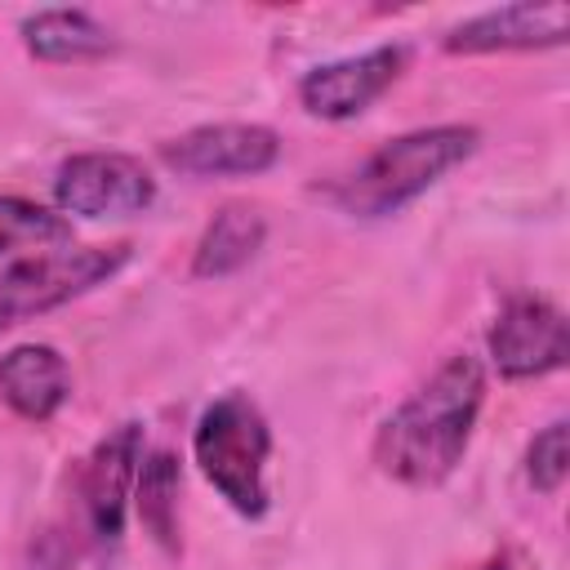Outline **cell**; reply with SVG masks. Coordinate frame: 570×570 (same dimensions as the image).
<instances>
[{
  "label": "cell",
  "mask_w": 570,
  "mask_h": 570,
  "mask_svg": "<svg viewBox=\"0 0 570 570\" xmlns=\"http://www.w3.org/2000/svg\"><path fill=\"white\" fill-rule=\"evenodd\" d=\"M570 36V4L566 0H521V4H499L485 13L463 18L459 27L445 31V53H512V49H552L566 45Z\"/></svg>",
  "instance_id": "30bf717a"
},
{
  "label": "cell",
  "mask_w": 570,
  "mask_h": 570,
  "mask_svg": "<svg viewBox=\"0 0 570 570\" xmlns=\"http://www.w3.org/2000/svg\"><path fill=\"white\" fill-rule=\"evenodd\" d=\"M405 62H410L405 45H379L352 58L321 62L298 80V102L321 120H352L401 80Z\"/></svg>",
  "instance_id": "9c48e42d"
},
{
  "label": "cell",
  "mask_w": 570,
  "mask_h": 570,
  "mask_svg": "<svg viewBox=\"0 0 570 570\" xmlns=\"http://www.w3.org/2000/svg\"><path fill=\"white\" fill-rule=\"evenodd\" d=\"M138 463H142V428L138 423H116L80 459L76 494H80V512H85L94 543H120L125 512H129L134 481H138Z\"/></svg>",
  "instance_id": "52a82bcc"
},
{
  "label": "cell",
  "mask_w": 570,
  "mask_h": 570,
  "mask_svg": "<svg viewBox=\"0 0 570 570\" xmlns=\"http://www.w3.org/2000/svg\"><path fill=\"white\" fill-rule=\"evenodd\" d=\"M191 459L236 517L245 521L267 517L272 428L249 392H223L200 410L196 432H191Z\"/></svg>",
  "instance_id": "3957f363"
},
{
  "label": "cell",
  "mask_w": 570,
  "mask_h": 570,
  "mask_svg": "<svg viewBox=\"0 0 570 570\" xmlns=\"http://www.w3.org/2000/svg\"><path fill=\"white\" fill-rule=\"evenodd\" d=\"M485 405V365L472 352L445 356L379 428L374 463L383 476L432 490L468 454L476 419Z\"/></svg>",
  "instance_id": "6da1fadb"
},
{
  "label": "cell",
  "mask_w": 570,
  "mask_h": 570,
  "mask_svg": "<svg viewBox=\"0 0 570 570\" xmlns=\"http://www.w3.org/2000/svg\"><path fill=\"white\" fill-rule=\"evenodd\" d=\"M267 240V218L258 205L245 200H227L200 232L196 254H191V276L200 281H223L240 267H249V258L263 249Z\"/></svg>",
  "instance_id": "7c38bea8"
},
{
  "label": "cell",
  "mask_w": 570,
  "mask_h": 570,
  "mask_svg": "<svg viewBox=\"0 0 570 570\" xmlns=\"http://www.w3.org/2000/svg\"><path fill=\"white\" fill-rule=\"evenodd\" d=\"M58 245H71V218L49 209V205H36L27 196H0V258L18 254V249H58Z\"/></svg>",
  "instance_id": "9a60e30c"
},
{
  "label": "cell",
  "mask_w": 570,
  "mask_h": 570,
  "mask_svg": "<svg viewBox=\"0 0 570 570\" xmlns=\"http://www.w3.org/2000/svg\"><path fill=\"white\" fill-rule=\"evenodd\" d=\"M481 147L476 125H428L379 142L347 178L330 187V200L352 218H387L414 205L450 169Z\"/></svg>",
  "instance_id": "7a4b0ae2"
},
{
  "label": "cell",
  "mask_w": 570,
  "mask_h": 570,
  "mask_svg": "<svg viewBox=\"0 0 570 570\" xmlns=\"http://www.w3.org/2000/svg\"><path fill=\"white\" fill-rule=\"evenodd\" d=\"M160 160L187 178H254L281 160V138L276 129L245 120L196 125L160 142Z\"/></svg>",
  "instance_id": "ba28073f"
},
{
  "label": "cell",
  "mask_w": 570,
  "mask_h": 570,
  "mask_svg": "<svg viewBox=\"0 0 570 570\" xmlns=\"http://www.w3.org/2000/svg\"><path fill=\"white\" fill-rule=\"evenodd\" d=\"M18 31L27 53L40 62H94L116 49L111 31L85 9H36Z\"/></svg>",
  "instance_id": "4fadbf2b"
},
{
  "label": "cell",
  "mask_w": 570,
  "mask_h": 570,
  "mask_svg": "<svg viewBox=\"0 0 570 570\" xmlns=\"http://www.w3.org/2000/svg\"><path fill=\"white\" fill-rule=\"evenodd\" d=\"M476 570H508V557L499 552V557H490V561H485V566H476Z\"/></svg>",
  "instance_id": "e0dca14e"
},
{
  "label": "cell",
  "mask_w": 570,
  "mask_h": 570,
  "mask_svg": "<svg viewBox=\"0 0 570 570\" xmlns=\"http://www.w3.org/2000/svg\"><path fill=\"white\" fill-rule=\"evenodd\" d=\"M490 365L503 379H543L557 374L570 356V330L566 312L552 298L517 294L499 307L490 334H485Z\"/></svg>",
  "instance_id": "8992f818"
},
{
  "label": "cell",
  "mask_w": 570,
  "mask_h": 570,
  "mask_svg": "<svg viewBox=\"0 0 570 570\" xmlns=\"http://www.w3.org/2000/svg\"><path fill=\"white\" fill-rule=\"evenodd\" d=\"M71 396V370L49 343H18L0 356V401L27 419L49 423Z\"/></svg>",
  "instance_id": "8fae6325"
},
{
  "label": "cell",
  "mask_w": 570,
  "mask_h": 570,
  "mask_svg": "<svg viewBox=\"0 0 570 570\" xmlns=\"http://www.w3.org/2000/svg\"><path fill=\"white\" fill-rule=\"evenodd\" d=\"M178 490H183L178 459H174L169 450L142 454L138 481H134L138 521H142V530H147L165 552H178Z\"/></svg>",
  "instance_id": "5bb4252c"
},
{
  "label": "cell",
  "mask_w": 570,
  "mask_h": 570,
  "mask_svg": "<svg viewBox=\"0 0 570 570\" xmlns=\"http://www.w3.org/2000/svg\"><path fill=\"white\" fill-rule=\"evenodd\" d=\"M566 476H570V428L561 419H552L525 445V481L539 494H557L566 485Z\"/></svg>",
  "instance_id": "2e32d148"
},
{
  "label": "cell",
  "mask_w": 570,
  "mask_h": 570,
  "mask_svg": "<svg viewBox=\"0 0 570 570\" xmlns=\"http://www.w3.org/2000/svg\"><path fill=\"white\" fill-rule=\"evenodd\" d=\"M125 263H129L125 240H116V245H58V249H40V254H22V258L0 263V334L98 289Z\"/></svg>",
  "instance_id": "277c9868"
},
{
  "label": "cell",
  "mask_w": 570,
  "mask_h": 570,
  "mask_svg": "<svg viewBox=\"0 0 570 570\" xmlns=\"http://www.w3.org/2000/svg\"><path fill=\"white\" fill-rule=\"evenodd\" d=\"M58 214L76 218H129L151 209L156 178L129 151H80L53 174Z\"/></svg>",
  "instance_id": "5b68a950"
}]
</instances>
